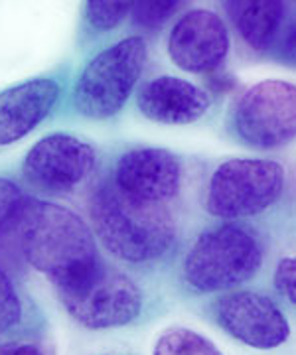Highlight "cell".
Wrapping results in <instances>:
<instances>
[{
  "mask_svg": "<svg viewBox=\"0 0 296 355\" xmlns=\"http://www.w3.org/2000/svg\"><path fill=\"white\" fill-rule=\"evenodd\" d=\"M275 286L279 294L296 306V257H284L275 270Z\"/></svg>",
  "mask_w": 296,
  "mask_h": 355,
  "instance_id": "obj_20",
  "label": "cell"
},
{
  "mask_svg": "<svg viewBox=\"0 0 296 355\" xmlns=\"http://www.w3.org/2000/svg\"><path fill=\"white\" fill-rule=\"evenodd\" d=\"M14 229L26 263L50 280L55 292L81 286L105 265L95 233L64 205L26 198Z\"/></svg>",
  "mask_w": 296,
  "mask_h": 355,
  "instance_id": "obj_1",
  "label": "cell"
},
{
  "mask_svg": "<svg viewBox=\"0 0 296 355\" xmlns=\"http://www.w3.org/2000/svg\"><path fill=\"white\" fill-rule=\"evenodd\" d=\"M263 265V247L251 229L225 223L204 231L182 263L184 282L195 292L232 291L253 279Z\"/></svg>",
  "mask_w": 296,
  "mask_h": 355,
  "instance_id": "obj_3",
  "label": "cell"
},
{
  "mask_svg": "<svg viewBox=\"0 0 296 355\" xmlns=\"http://www.w3.org/2000/svg\"><path fill=\"white\" fill-rule=\"evenodd\" d=\"M113 184L132 200L166 203L180 191L182 164L166 148H130L116 160Z\"/></svg>",
  "mask_w": 296,
  "mask_h": 355,
  "instance_id": "obj_11",
  "label": "cell"
},
{
  "mask_svg": "<svg viewBox=\"0 0 296 355\" xmlns=\"http://www.w3.org/2000/svg\"><path fill=\"white\" fill-rule=\"evenodd\" d=\"M153 355H223L206 336L188 328H170L155 343Z\"/></svg>",
  "mask_w": 296,
  "mask_h": 355,
  "instance_id": "obj_15",
  "label": "cell"
},
{
  "mask_svg": "<svg viewBox=\"0 0 296 355\" xmlns=\"http://www.w3.org/2000/svg\"><path fill=\"white\" fill-rule=\"evenodd\" d=\"M97 168V150L73 135L53 132L38 140L22 162V176L34 190L65 196L81 188Z\"/></svg>",
  "mask_w": 296,
  "mask_h": 355,
  "instance_id": "obj_8",
  "label": "cell"
},
{
  "mask_svg": "<svg viewBox=\"0 0 296 355\" xmlns=\"http://www.w3.org/2000/svg\"><path fill=\"white\" fill-rule=\"evenodd\" d=\"M184 0H134L132 4V24L146 32L164 28L168 20L180 10Z\"/></svg>",
  "mask_w": 296,
  "mask_h": 355,
  "instance_id": "obj_17",
  "label": "cell"
},
{
  "mask_svg": "<svg viewBox=\"0 0 296 355\" xmlns=\"http://www.w3.org/2000/svg\"><path fill=\"white\" fill-rule=\"evenodd\" d=\"M134 0H85L83 18L95 34H109L130 16Z\"/></svg>",
  "mask_w": 296,
  "mask_h": 355,
  "instance_id": "obj_16",
  "label": "cell"
},
{
  "mask_svg": "<svg viewBox=\"0 0 296 355\" xmlns=\"http://www.w3.org/2000/svg\"><path fill=\"white\" fill-rule=\"evenodd\" d=\"M283 191V166L272 160L233 158L211 174L206 209L219 219L253 217L279 202Z\"/></svg>",
  "mask_w": 296,
  "mask_h": 355,
  "instance_id": "obj_5",
  "label": "cell"
},
{
  "mask_svg": "<svg viewBox=\"0 0 296 355\" xmlns=\"http://www.w3.org/2000/svg\"><path fill=\"white\" fill-rule=\"evenodd\" d=\"M62 85L36 77L0 91V146H10L44 123L60 101Z\"/></svg>",
  "mask_w": 296,
  "mask_h": 355,
  "instance_id": "obj_12",
  "label": "cell"
},
{
  "mask_svg": "<svg viewBox=\"0 0 296 355\" xmlns=\"http://www.w3.org/2000/svg\"><path fill=\"white\" fill-rule=\"evenodd\" d=\"M235 135L247 146L275 150L296 139V85L265 79L249 87L232 113Z\"/></svg>",
  "mask_w": 296,
  "mask_h": 355,
  "instance_id": "obj_6",
  "label": "cell"
},
{
  "mask_svg": "<svg viewBox=\"0 0 296 355\" xmlns=\"http://www.w3.org/2000/svg\"><path fill=\"white\" fill-rule=\"evenodd\" d=\"M22 318V300L10 277L0 268V331L12 330Z\"/></svg>",
  "mask_w": 296,
  "mask_h": 355,
  "instance_id": "obj_19",
  "label": "cell"
},
{
  "mask_svg": "<svg viewBox=\"0 0 296 355\" xmlns=\"http://www.w3.org/2000/svg\"><path fill=\"white\" fill-rule=\"evenodd\" d=\"M227 26L211 10L193 8L168 34V55L186 73L218 71L229 53Z\"/></svg>",
  "mask_w": 296,
  "mask_h": 355,
  "instance_id": "obj_10",
  "label": "cell"
},
{
  "mask_svg": "<svg viewBox=\"0 0 296 355\" xmlns=\"http://www.w3.org/2000/svg\"><path fill=\"white\" fill-rule=\"evenodd\" d=\"M283 58L286 62H293L296 64V30L288 36V38L284 40L283 44Z\"/></svg>",
  "mask_w": 296,
  "mask_h": 355,
  "instance_id": "obj_22",
  "label": "cell"
},
{
  "mask_svg": "<svg viewBox=\"0 0 296 355\" xmlns=\"http://www.w3.org/2000/svg\"><path fill=\"white\" fill-rule=\"evenodd\" d=\"M216 322L237 342L275 349L290 336L288 320L270 298L251 291L232 292L214 302Z\"/></svg>",
  "mask_w": 296,
  "mask_h": 355,
  "instance_id": "obj_9",
  "label": "cell"
},
{
  "mask_svg": "<svg viewBox=\"0 0 296 355\" xmlns=\"http://www.w3.org/2000/svg\"><path fill=\"white\" fill-rule=\"evenodd\" d=\"M89 217L97 241L123 263L158 261L176 243V221L164 203L132 200L113 182H103L93 190Z\"/></svg>",
  "mask_w": 296,
  "mask_h": 355,
  "instance_id": "obj_2",
  "label": "cell"
},
{
  "mask_svg": "<svg viewBox=\"0 0 296 355\" xmlns=\"http://www.w3.org/2000/svg\"><path fill=\"white\" fill-rule=\"evenodd\" d=\"M0 355H48L46 349L32 342H6L0 345Z\"/></svg>",
  "mask_w": 296,
  "mask_h": 355,
  "instance_id": "obj_21",
  "label": "cell"
},
{
  "mask_svg": "<svg viewBox=\"0 0 296 355\" xmlns=\"http://www.w3.org/2000/svg\"><path fill=\"white\" fill-rule=\"evenodd\" d=\"M65 312L89 330L121 328L142 310V291L134 280L103 265L87 282L58 292Z\"/></svg>",
  "mask_w": 296,
  "mask_h": 355,
  "instance_id": "obj_7",
  "label": "cell"
},
{
  "mask_svg": "<svg viewBox=\"0 0 296 355\" xmlns=\"http://www.w3.org/2000/svg\"><path fill=\"white\" fill-rule=\"evenodd\" d=\"M148 60L142 36H129L97 51L76 79L71 101L76 113L91 121L115 116L141 81Z\"/></svg>",
  "mask_w": 296,
  "mask_h": 355,
  "instance_id": "obj_4",
  "label": "cell"
},
{
  "mask_svg": "<svg viewBox=\"0 0 296 355\" xmlns=\"http://www.w3.org/2000/svg\"><path fill=\"white\" fill-rule=\"evenodd\" d=\"M209 95L202 87L174 76H158L137 93V107L160 125H192L209 111Z\"/></svg>",
  "mask_w": 296,
  "mask_h": 355,
  "instance_id": "obj_13",
  "label": "cell"
},
{
  "mask_svg": "<svg viewBox=\"0 0 296 355\" xmlns=\"http://www.w3.org/2000/svg\"><path fill=\"white\" fill-rule=\"evenodd\" d=\"M225 8L235 30L251 50H269L283 26V0H227Z\"/></svg>",
  "mask_w": 296,
  "mask_h": 355,
  "instance_id": "obj_14",
  "label": "cell"
},
{
  "mask_svg": "<svg viewBox=\"0 0 296 355\" xmlns=\"http://www.w3.org/2000/svg\"><path fill=\"white\" fill-rule=\"evenodd\" d=\"M26 196L12 180L0 178V237L16 227Z\"/></svg>",
  "mask_w": 296,
  "mask_h": 355,
  "instance_id": "obj_18",
  "label": "cell"
}]
</instances>
